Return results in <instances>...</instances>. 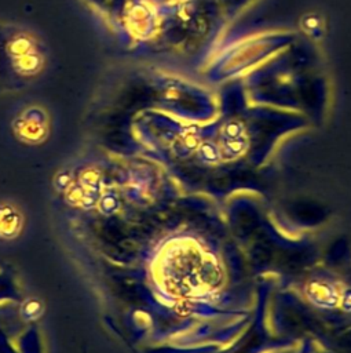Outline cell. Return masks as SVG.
<instances>
[{
	"instance_id": "obj_1",
	"label": "cell",
	"mask_w": 351,
	"mask_h": 353,
	"mask_svg": "<svg viewBox=\"0 0 351 353\" xmlns=\"http://www.w3.org/2000/svg\"><path fill=\"white\" fill-rule=\"evenodd\" d=\"M306 295L312 305L323 309H332L340 301V294L336 287L328 281L308 283L306 287Z\"/></svg>"
},
{
	"instance_id": "obj_2",
	"label": "cell",
	"mask_w": 351,
	"mask_h": 353,
	"mask_svg": "<svg viewBox=\"0 0 351 353\" xmlns=\"http://www.w3.org/2000/svg\"><path fill=\"white\" fill-rule=\"evenodd\" d=\"M201 157L206 161H215L217 159V152L211 145H204L201 149Z\"/></svg>"
},
{
	"instance_id": "obj_3",
	"label": "cell",
	"mask_w": 351,
	"mask_h": 353,
	"mask_svg": "<svg viewBox=\"0 0 351 353\" xmlns=\"http://www.w3.org/2000/svg\"><path fill=\"white\" fill-rule=\"evenodd\" d=\"M343 306L344 310H348L351 312V290H347L344 291L343 295H340V301H339Z\"/></svg>"
}]
</instances>
